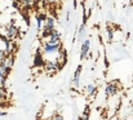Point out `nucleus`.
<instances>
[{
	"label": "nucleus",
	"mask_w": 133,
	"mask_h": 120,
	"mask_svg": "<svg viewBox=\"0 0 133 120\" xmlns=\"http://www.w3.org/2000/svg\"><path fill=\"white\" fill-rule=\"evenodd\" d=\"M56 29V18L52 16H48L46 19L44 21L43 25V34H42V39H48L49 34Z\"/></svg>",
	"instance_id": "f257e3e1"
},
{
	"label": "nucleus",
	"mask_w": 133,
	"mask_h": 120,
	"mask_svg": "<svg viewBox=\"0 0 133 120\" xmlns=\"http://www.w3.org/2000/svg\"><path fill=\"white\" fill-rule=\"evenodd\" d=\"M43 53L44 54H54V53H59L61 52V43H50L48 40H45L42 45Z\"/></svg>",
	"instance_id": "f03ea898"
},
{
	"label": "nucleus",
	"mask_w": 133,
	"mask_h": 120,
	"mask_svg": "<svg viewBox=\"0 0 133 120\" xmlns=\"http://www.w3.org/2000/svg\"><path fill=\"white\" fill-rule=\"evenodd\" d=\"M118 92H119L118 81H110V83L106 84V86H105V94H106V97H114Z\"/></svg>",
	"instance_id": "7ed1b4c3"
},
{
	"label": "nucleus",
	"mask_w": 133,
	"mask_h": 120,
	"mask_svg": "<svg viewBox=\"0 0 133 120\" xmlns=\"http://www.w3.org/2000/svg\"><path fill=\"white\" fill-rule=\"evenodd\" d=\"M89 50H90V40L85 39L82 45H80V59H87L89 56Z\"/></svg>",
	"instance_id": "20e7f679"
},
{
	"label": "nucleus",
	"mask_w": 133,
	"mask_h": 120,
	"mask_svg": "<svg viewBox=\"0 0 133 120\" xmlns=\"http://www.w3.org/2000/svg\"><path fill=\"white\" fill-rule=\"evenodd\" d=\"M18 32H19V30H18V27H17L16 25H9V26L6 27L5 36H6L8 39L13 40V39H16V38L18 36Z\"/></svg>",
	"instance_id": "39448f33"
},
{
	"label": "nucleus",
	"mask_w": 133,
	"mask_h": 120,
	"mask_svg": "<svg viewBox=\"0 0 133 120\" xmlns=\"http://www.w3.org/2000/svg\"><path fill=\"white\" fill-rule=\"evenodd\" d=\"M82 71H83V67L82 65H79L75 70V74H74V78H72V84L75 88H79L80 86V75H82Z\"/></svg>",
	"instance_id": "423d86ee"
},
{
	"label": "nucleus",
	"mask_w": 133,
	"mask_h": 120,
	"mask_svg": "<svg viewBox=\"0 0 133 120\" xmlns=\"http://www.w3.org/2000/svg\"><path fill=\"white\" fill-rule=\"evenodd\" d=\"M34 66L35 67H43L45 66V59L42 54V52H36V54L34 56Z\"/></svg>",
	"instance_id": "0eeeda50"
},
{
	"label": "nucleus",
	"mask_w": 133,
	"mask_h": 120,
	"mask_svg": "<svg viewBox=\"0 0 133 120\" xmlns=\"http://www.w3.org/2000/svg\"><path fill=\"white\" fill-rule=\"evenodd\" d=\"M48 41H50V43H61V34H59V31H57L56 29L49 34V36H48Z\"/></svg>",
	"instance_id": "6e6552de"
},
{
	"label": "nucleus",
	"mask_w": 133,
	"mask_h": 120,
	"mask_svg": "<svg viewBox=\"0 0 133 120\" xmlns=\"http://www.w3.org/2000/svg\"><path fill=\"white\" fill-rule=\"evenodd\" d=\"M85 36H87V27H85L84 23H82L80 27H79V31H78V41L83 43L85 40Z\"/></svg>",
	"instance_id": "1a4fd4ad"
},
{
	"label": "nucleus",
	"mask_w": 133,
	"mask_h": 120,
	"mask_svg": "<svg viewBox=\"0 0 133 120\" xmlns=\"http://www.w3.org/2000/svg\"><path fill=\"white\" fill-rule=\"evenodd\" d=\"M96 90H97V86L94 84H92V83L85 86V93H87V96H89V97L94 96L96 94Z\"/></svg>",
	"instance_id": "9d476101"
},
{
	"label": "nucleus",
	"mask_w": 133,
	"mask_h": 120,
	"mask_svg": "<svg viewBox=\"0 0 133 120\" xmlns=\"http://www.w3.org/2000/svg\"><path fill=\"white\" fill-rule=\"evenodd\" d=\"M45 67L48 70H57L59 67V63L58 62H53V61H48V62H45Z\"/></svg>",
	"instance_id": "9b49d317"
},
{
	"label": "nucleus",
	"mask_w": 133,
	"mask_h": 120,
	"mask_svg": "<svg viewBox=\"0 0 133 120\" xmlns=\"http://www.w3.org/2000/svg\"><path fill=\"white\" fill-rule=\"evenodd\" d=\"M6 97H8V92H6L5 86L0 85V101H5Z\"/></svg>",
	"instance_id": "f8f14e48"
},
{
	"label": "nucleus",
	"mask_w": 133,
	"mask_h": 120,
	"mask_svg": "<svg viewBox=\"0 0 133 120\" xmlns=\"http://www.w3.org/2000/svg\"><path fill=\"white\" fill-rule=\"evenodd\" d=\"M8 79V75L3 71V69L0 67V85H3V86H5V81Z\"/></svg>",
	"instance_id": "ddd939ff"
},
{
	"label": "nucleus",
	"mask_w": 133,
	"mask_h": 120,
	"mask_svg": "<svg viewBox=\"0 0 133 120\" xmlns=\"http://www.w3.org/2000/svg\"><path fill=\"white\" fill-rule=\"evenodd\" d=\"M78 120H89V107L87 106V109L84 110V112H83V115H80Z\"/></svg>",
	"instance_id": "4468645a"
},
{
	"label": "nucleus",
	"mask_w": 133,
	"mask_h": 120,
	"mask_svg": "<svg viewBox=\"0 0 133 120\" xmlns=\"http://www.w3.org/2000/svg\"><path fill=\"white\" fill-rule=\"evenodd\" d=\"M43 25H44L43 21H42L39 17H36V30H38V31H42V30H43Z\"/></svg>",
	"instance_id": "2eb2a0df"
},
{
	"label": "nucleus",
	"mask_w": 133,
	"mask_h": 120,
	"mask_svg": "<svg viewBox=\"0 0 133 120\" xmlns=\"http://www.w3.org/2000/svg\"><path fill=\"white\" fill-rule=\"evenodd\" d=\"M6 56H8V53L5 52V49H0V63L6 58Z\"/></svg>",
	"instance_id": "dca6fc26"
},
{
	"label": "nucleus",
	"mask_w": 133,
	"mask_h": 120,
	"mask_svg": "<svg viewBox=\"0 0 133 120\" xmlns=\"http://www.w3.org/2000/svg\"><path fill=\"white\" fill-rule=\"evenodd\" d=\"M22 5H25V6H30L32 3H34V0H18Z\"/></svg>",
	"instance_id": "f3484780"
},
{
	"label": "nucleus",
	"mask_w": 133,
	"mask_h": 120,
	"mask_svg": "<svg viewBox=\"0 0 133 120\" xmlns=\"http://www.w3.org/2000/svg\"><path fill=\"white\" fill-rule=\"evenodd\" d=\"M50 120H65V119H63V116H62L61 114H56V115L52 116V119Z\"/></svg>",
	"instance_id": "a211bd4d"
},
{
	"label": "nucleus",
	"mask_w": 133,
	"mask_h": 120,
	"mask_svg": "<svg viewBox=\"0 0 133 120\" xmlns=\"http://www.w3.org/2000/svg\"><path fill=\"white\" fill-rule=\"evenodd\" d=\"M5 115H6L5 111H0V116H5Z\"/></svg>",
	"instance_id": "6ab92c4d"
},
{
	"label": "nucleus",
	"mask_w": 133,
	"mask_h": 120,
	"mask_svg": "<svg viewBox=\"0 0 133 120\" xmlns=\"http://www.w3.org/2000/svg\"><path fill=\"white\" fill-rule=\"evenodd\" d=\"M132 111H133V107H132Z\"/></svg>",
	"instance_id": "aec40b11"
},
{
	"label": "nucleus",
	"mask_w": 133,
	"mask_h": 120,
	"mask_svg": "<svg viewBox=\"0 0 133 120\" xmlns=\"http://www.w3.org/2000/svg\"><path fill=\"white\" fill-rule=\"evenodd\" d=\"M43 1H45V0H43Z\"/></svg>",
	"instance_id": "412c9836"
}]
</instances>
